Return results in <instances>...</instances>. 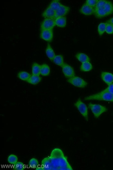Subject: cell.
Here are the masks:
<instances>
[{
    "mask_svg": "<svg viewBox=\"0 0 113 170\" xmlns=\"http://www.w3.org/2000/svg\"><path fill=\"white\" fill-rule=\"evenodd\" d=\"M42 166L44 170H73L67 157L59 148H55L50 156L42 160Z\"/></svg>",
    "mask_w": 113,
    "mask_h": 170,
    "instance_id": "cell-1",
    "label": "cell"
},
{
    "mask_svg": "<svg viewBox=\"0 0 113 170\" xmlns=\"http://www.w3.org/2000/svg\"><path fill=\"white\" fill-rule=\"evenodd\" d=\"M84 100H97L113 102V95L110 93L103 92L102 91L96 94L86 97L84 98Z\"/></svg>",
    "mask_w": 113,
    "mask_h": 170,
    "instance_id": "cell-2",
    "label": "cell"
},
{
    "mask_svg": "<svg viewBox=\"0 0 113 170\" xmlns=\"http://www.w3.org/2000/svg\"><path fill=\"white\" fill-rule=\"evenodd\" d=\"M88 107L91 110L96 119L99 118L102 114L107 111L106 107L100 104L90 103L88 104Z\"/></svg>",
    "mask_w": 113,
    "mask_h": 170,
    "instance_id": "cell-3",
    "label": "cell"
},
{
    "mask_svg": "<svg viewBox=\"0 0 113 170\" xmlns=\"http://www.w3.org/2000/svg\"><path fill=\"white\" fill-rule=\"evenodd\" d=\"M74 105L78 110L80 113L87 121L88 120V109L86 105L81 99H79L75 102Z\"/></svg>",
    "mask_w": 113,
    "mask_h": 170,
    "instance_id": "cell-4",
    "label": "cell"
},
{
    "mask_svg": "<svg viewBox=\"0 0 113 170\" xmlns=\"http://www.w3.org/2000/svg\"><path fill=\"white\" fill-rule=\"evenodd\" d=\"M67 81L74 86L81 88H84L88 85V83L83 78L75 76L69 78Z\"/></svg>",
    "mask_w": 113,
    "mask_h": 170,
    "instance_id": "cell-5",
    "label": "cell"
},
{
    "mask_svg": "<svg viewBox=\"0 0 113 170\" xmlns=\"http://www.w3.org/2000/svg\"><path fill=\"white\" fill-rule=\"evenodd\" d=\"M55 26V19L45 18L41 24L40 31L43 30L52 29Z\"/></svg>",
    "mask_w": 113,
    "mask_h": 170,
    "instance_id": "cell-6",
    "label": "cell"
},
{
    "mask_svg": "<svg viewBox=\"0 0 113 170\" xmlns=\"http://www.w3.org/2000/svg\"><path fill=\"white\" fill-rule=\"evenodd\" d=\"M63 73L66 78H70L75 75V73L73 67L69 65L64 63L62 67Z\"/></svg>",
    "mask_w": 113,
    "mask_h": 170,
    "instance_id": "cell-7",
    "label": "cell"
},
{
    "mask_svg": "<svg viewBox=\"0 0 113 170\" xmlns=\"http://www.w3.org/2000/svg\"><path fill=\"white\" fill-rule=\"evenodd\" d=\"M53 37L52 29L43 30L40 31V38L46 42H51L52 41Z\"/></svg>",
    "mask_w": 113,
    "mask_h": 170,
    "instance_id": "cell-8",
    "label": "cell"
},
{
    "mask_svg": "<svg viewBox=\"0 0 113 170\" xmlns=\"http://www.w3.org/2000/svg\"><path fill=\"white\" fill-rule=\"evenodd\" d=\"M70 10L69 7L62 4L60 8L55 11V18L64 17L69 12Z\"/></svg>",
    "mask_w": 113,
    "mask_h": 170,
    "instance_id": "cell-9",
    "label": "cell"
},
{
    "mask_svg": "<svg viewBox=\"0 0 113 170\" xmlns=\"http://www.w3.org/2000/svg\"><path fill=\"white\" fill-rule=\"evenodd\" d=\"M101 76L102 80L107 85L113 83V74L112 73L103 72L101 73Z\"/></svg>",
    "mask_w": 113,
    "mask_h": 170,
    "instance_id": "cell-10",
    "label": "cell"
},
{
    "mask_svg": "<svg viewBox=\"0 0 113 170\" xmlns=\"http://www.w3.org/2000/svg\"><path fill=\"white\" fill-rule=\"evenodd\" d=\"M94 8L89 6L85 3L81 7L80 12L85 16H90L94 14Z\"/></svg>",
    "mask_w": 113,
    "mask_h": 170,
    "instance_id": "cell-11",
    "label": "cell"
},
{
    "mask_svg": "<svg viewBox=\"0 0 113 170\" xmlns=\"http://www.w3.org/2000/svg\"><path fill=\"white\" fill-rule=\"evenodd\" d=\"M55 11L49 6L45 9L42 13V16L45 18L55 19Z\"/></svg>",
    "mask_w": 113,
    "mask_h": 170,
    "instance_id": "cell-12",
    "label": "cell"
},
{
    "mask_svg": "<svg viewBox=\"0 0 113 170\" xmlns=\"http://www.w3.org/2000/svg\"><path fill=\"white\" fill-rule=\"evenodd\" d=\"M75 57L78 60L82 63L90 61V58L86 54L78 52L76 54Z\"/></svg>",
    "mask_w": 113,
    "mask_h": 170,
    "instance_id": "cell-13",
    "label": "cell"
},
{
    "mask_svg": "<svg viewBox=\"0 0 113 170\" xmlns=\"http://www.w3.org/2000/svg\"><path fill=\"white\" fill-rule=\"evenodd\" d=\"M55 26L61 28L66 27V19L65 17H61L55 18Z\"/></svg>",
    "mask_w": 113,
    "mask_h": 170,
    "instance_id": "cell-14",
    "label": "cell"
},
{
    "mask_svg": "<svg viewBox=\"0 0 113 170\" xmlns=\"http://www.w3.org/2000/svg\"><path fill=\"white\" fill-rule=\"evenodd\" d=\"M96 18H101L107 16V13L103 9H94V14Z\"/></svg>",
    "mask_w": 113,
    "mask_h": 170,
    "instance_id": "cell-15",
    "label": "cell"
},
{
    "mask_svg": "<svg viewBox=\"0 0 113 170\" xmlns=\"http://www.w3.org/2000/svg\"><path fill=\"white\" fill-rule=\"evenodd\" d=\"M103 9L107 13V16L113 14V4L112 1H107L103 7Z\"/></svg>",
    "mask_w": 113,
    "mask_h": 170,
    "instance_id": "cell-16",
    "label": "cell"
},
{
    "mask_svg": "<svg viewBox=\"0 0 113 170\" xmlns=\"http://www.w3.org/2000/svg\"><path fill=\"white\" fill-rule=\"evenodd\" d=\"M46 53L47 56L49 58L51 61H52L54 58L55 56V52L52 48L51 47L50 45L48 44L47 48L46 49Z\"/></svg>",
    "mask_w": 113,
    "mask_h": 170,
    "instance_id": "cell-17",
    "label": "cell"
},
{
    "mask_svg": "<svg viewBox=\"0 0 113 170\" xmlns=\"http://www.w3.org/2000/svg\"><path fill=\"white\" fill-rule=\"evenodd\" d=\"M50 73V68L47 64L41 65L40 74L43 76H49Z\"/></svg>",
    "mask_w": 113,
    "mask_h": 170,
    "instance_id": "cell-18",
    "label": "cell"
},
{
    "mask_svg": "<svg viewBox=\"0 0 113 170\" xmlns=\"http://www.w3.org/2000/svg\"><path fill=\"white\" fill-rule=\"evenodd\" d=\"M41 81V78L40 75H31L27 82L28 83L33 85H36L38 84Z\"/></svg>",
    "mask_w": 113,
    "mask_h": 170,
    "instance_id": "cell-19",
    "label": "cell"
},
{
    "mask_svg": "<svg viewBox=\"0 0 113 170\" xmlns=\"http://www.w3.org/2000/svg\"><path fill=\"white\" fill-rule=\"evenodd\" d=\"M92 69V65L90 62L82 63L80 68L81 71L83 72H89Z\"/></svg>",
    "mask_w": 113,
    "mask_h": 170,
    "instance_id": "cell-20",
    "label": "cell"
},
{
    "mask_svg": "<svg viewBox=\"0 0 113 170\" xmlns=\"http://www.w3.org/2000/svg\"><path fill=\"white\" fill-rule=\"evenodd\" d=\"M53 62L55 64L59 66L62 67L64 64V57L62 55H55L53 59Z\"/></svg>",
    "mask_w": 113,
    "mask_h": 170,
    "instance_id": "cell-21",
    "label": "cell"
},
{
    "mask_svg": "<svg viewBox=\"0 0 113 170\" xmlns=\"http://www.w3.org/2000/svg\"><path fill=\"white\" fill-rule=\"evenodd\" d=\"M41 66L38 63H34L32 65V72L33 75H40Z\"/></svg>",
    "mask_w": 113,
    "mask_h": 170,
    "instance_id": "cell-22",
    "label": "cell"
},
{
    "mask_svg": "<svg viewBox=\"0 0 113 170\" xmlns=\"http://www.w3.org/2000/svg\"><path fill=\"white\" fill-rule=\"evenodd\" d=\"M31 75L25 71L20 72L18 73V76L20 80L27 81Z\"/></svg>",
    "mask_w": 113,
    "mask_h": 170,
    "instance_id": "cell-23",
    "label": "cell"
},
{
    "mask_svg": "<svg viewBox=\"0 0 113 170\" xmlns=\"http://www.w3.org/2000/svg\"><path fill=\"white\" fill-rule=\"evenodd\" d=\"M62 4L58 0H53L52 1L49 6V7L53 10L56 11L60 8V7Z\"/></svg>",
    "mask_w": 113,
    "mask_h": 170,
    "instance_id": "cell-24",
    "label": "cell"
},
{
    "mask_svg": "<svg viewBox=\"0 0 113 170\" xmlns=\"http://www.w3.org/2000/svg\"><path fill=\"white\" fill-rule=\"evenodd\" d=\"M18 158L15 155L11 154L9 155L7 158V161L8 163L12 165H14L18 162Z\"/></svg>",
    "mask_w": 113,
    "mask_h": 170,
    "instance_id": "cell-25",
    "label": "cell"
},
{
    "mask_svg": "<svg viewBox=\"0 0 113 170\" xmlns=\"http://www.w3.org/2000/svg\"><path fill=\"white\" fill-rule=\"evenodd\" d=\"M106 25V23H101L98 26L97 31L100 36H102L105 32Z\"/></svg>",
    "mask_w": 113,
    "mask_h": 170,
    "instance_id": "cell-26",
    "label": "cell"
},
{
    "mask_svg": "<svg viewBox=\"0 0 113 170\" xmlns=\"http://www.w3.org/2000/svg\"><path fill=\"white\" fill-rule=\"evenodd\" d=\"M107 1L105 0H97V3L94 9H103Z\"/></svg>",
    "mask_w": 113,
    "mask_h": 170,
    "instance_id": "cell-27",
    "label": "cell"
},
{
    "mask_svg": "<svg viewBox=\"0 0 113 170\" xmlns=\"http://www.w3.org/2000/svg\"><path fill=\"white\" fill-rule=\"evenodd\" d=\"M29 164L30 167H37L39 166V162L38 160L35 158H32L30 160Z\"/></svg>",
    "mask_w": 113,
    "mask_h": 170,
    "instance_id": "cell-28",
    "label": "cell"
},
{
    "mask_svg": "<svg viewBox=\"0 0 113 170\" xmlns=\"http://www.w3.org/2000/svg\"><path fill=\"white\" fill-rule=\"evenodd\" d=\"M14 166V170H24L25 169V165L23 162H18Z\"/></svg>",
    "mask_w": 113,
    "mask_h": 170,
    "instance_id": "cell-29",
    "label": "cell"
},
{
    "mask_svg": "<svg viewBox=\"0 0 113 170\" xmlns=\"http://www.w3.org/2000/svg\"><path fill=\"white\" fill-rule=\"evenodd\" d=\"M105 32L108 34H112L113 33V25L110 23H107Z\"/></svg>",
    "mask_w": 113,
    "mask_h": 170,
    "instance_id": "cell-30",
    "label": "cell"
},
{
    "mask_svg": "<svg viewBox=\"0 0 113 170\" xmlns=\"http://www.w3.org/2000/svg\"><path fill=\"white\" fill-rule=\"evenodd\" d=\"M97 0H87L85 1V4L89 6L90 7L95 8Z\"/></svg>",
    "mask_w": 113,
    "mask_h": 170,
    "instance_id": "cell-31",
    "label": "cell"
},
{
    "mask_svg": "<svg viewBox=\"0 0 113 170\" xmlns=\"http://www.w3.org/2000/svg\"><path fill=\"white\" fill-rule=\"evenodd\" d=\"M103 92H108L113 95V83L108 85L106 89L102 90Z\"/></svg>",
    "mask_w": 113,
    "mask_h": 170,
    "instance_id": "cell-32",
    "label": "cell"
},
{
    "mask_svg": "<svg viewBox=\"0 0 113 170\" xmlns=\"http://www.w3.org/2000/svg\"><path fill=\"white\" fill-rule=\"evenodd\" d=\"M106 23H110L112 24V25H113V17L110 18V19L108 20H107L106 22Z\"/></svg>",
    "mask_w": 113,
    "mask_h": 170,
    "instance_id": "cell-33",
    "label": "cell"
},
{
    "mask_svg": "<svg viewBox=\"0 0 113 170\" xmlns=\"http://www.w3.org/2000/svg\"><path fill=\"white\" fill-rule=\"evenodd\" d=\"M36 170H44V168L42 167V166H40L39 165L38 167L36 168Z\"/></svg>",
    "mask_w": 113,
    "mask_h": 170,
    "instance_id": "cell-34",
    "label": "cell"
},
{
    "mask_svg": "<svg viewBox=\"0 0 113 170\" xmlns=\"http://www.w3.org/2000/svg\"></svg>",
    "mask_w": 113,
    "mask_h": 170,
    "instance_id": "cell-35",
    "label": "cell"
}]
</instances>
